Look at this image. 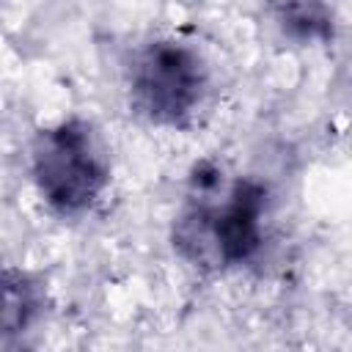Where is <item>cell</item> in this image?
Wrapping results in <instances>:
<instances>
[{
    "label": "cell",
    "instance_id": "obj_1",
    "mask_svg": "<svg viewBox=\"0 0 352 352\" xmlns=\"http://www.w3.org/2000/svg\"><path fill=\"white\" fill-rule=\"evenodd\" d=\"M33 179L44 201L58 212H80L107 184V160L94 129L63 121L44 129L33 143Z\"/></svg>",
    "mask_w": 352,
    "mask_h": 352
},
{
    "label": "cell",
    "instance_id": "obj_2",
    "mask_svg": "<svg viewBox=\"0 0 352 352\" xmlns=\"http://www.w3.org/2000/svg\"><path fill=\"white\" fill-rule=\"evenodd\" d=\"M267 192L250 179L234 182L220 201L192 206L182 220L179 242L204 261L239 264L261 245V214Z\"/></svg>",
    "mask_w": 352,
    "mask_h": 352
},
{
    "label": "cell",
    "instance_id": "obj_3",
    "mask_svg": "<svg viewBox=\"0 0 352 352\" xmlns=\"http://www.w3.org/2000/svg\"><path fill=\"white\" fill-rule=\"evenodd\" d=\"M206 85L204 63L182 44L146 47L132 66V99L157 124H182L201 102Z\"/></svg>",
    "mask_w": 352,
    "mask_h": 352
},
{
    "label": "cell",
    "instance_id": "obj_4",
    "mask_svg": "<svg viewBox=\"0 0 352 352\" xmlns=\"http://www.w3.org/2000/svg\"><path fill=\"white\" fill-rule=\"evenodd\" d=\"M278 22L297 38L330 36V14L316 0H286L278 6Z\"/></svg>",
    "mask_w": 352,
    "mask_h": 352
}]
</instances>
